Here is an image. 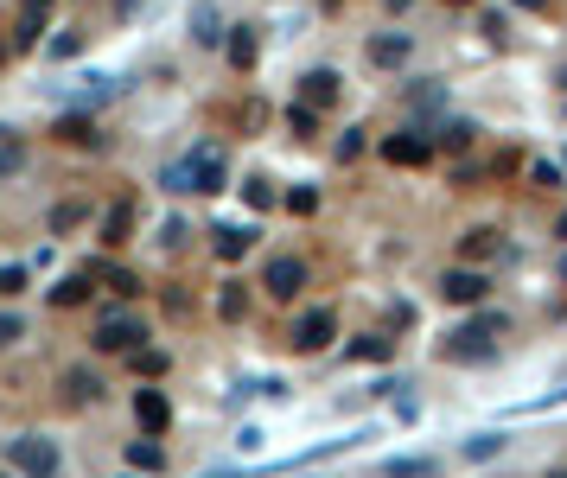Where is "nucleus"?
I'll return each mask as SVG.
<instances>
[{
	"label": "nucleus",
	"mask_w": 567,
	"mask_h": 478,
	"mask_svg": "<svg viewBox=\"0 0 567 478\" xmlns=\"http://www.w3.org/2000/svg\"><path fill=\"white\" fill-rule=\"evenodd\" d=\"M504 326H510L504 313H485L478 326H459V332H453V345H446V357H453V364H459V357H466V364H491V357H497L491 338L504 332Z\"/></svg>",
	"instance_id": "nucleus-1"
},
{
	"label": "nucleus",
	"mask_w": 567,
	"mask_h": 478,
	"mask_svg": "<svg viewBox=\"0 0 567 478\" xmlns=\"http://www.w3.org/2000/svg\"><path fill=\"white\" fill-rule=\"evenodd\" d=\"M332 338H338V313H332V306H313V313H300V319H294L287 345L313 357V351H325V345H332Z\"/></svg>",
	"instance_id": "nucleus-2"
},
{
	"label": "nucleus",
	"mask_w": 567,
	"mask_h": 478,
	"mask_svg": "<svg viewBox=\"0 0 567 478\" xmlns=\"http://www.w3.org/2000/svg\"><path fill=\"white\" fill-rule=\"evenodd\" d=\"M7 459L20 466L26 478H51L58 472V447H51L45 434H20V440H7Z\"/></svg>",
	"instance_id": "nucleus-3"
},
{
	"label": "nucleus",
	"mask_w": 567,
	"mask_h": 478,
	"mask_svg": "<svg viewBox=\"0 0 567 478\" xmlns=\"http://www.w3.org/2000/svg\"><path fill=\"white\" fill-rule=\"evenodd\" d=\"M262 287H268L274 300H294L300 287H306V262H300V255H274V262L262 268Z\"/></svg>",
	"instance_id": "nucleus-4"
},
{
	"label": "nucleus",
	"mask_w": 567,
	"mask_h": 478,
	"mask_svg": "<svg viewBox=\"0 0 567 478\" xmlns=\"http://www.w3.org/2000/svg\"><path fill=\"white\" fill-rule=\"evenodd\" d=\"M383 160L389 166H427V160H434V141H427L421 128H402V134H389V141H383Z\"/></svg>",
	"instance_id": "nucleus-5"
},
{
	"label": "nucleus",
	"mask_w": 567,
	"mask_h": 478,
	"mask_svg": "<svg viewBox=\"0 0 567 478\" xmlns=\"http://www.w3.org/2000/svg\"><path fill=\"white\" fill-rule=\"evenodd\" d=\"M141 319H128V313H109L96 326V351H141Z\"/></svg>",
	"instance_id": "nucleus-6"
},
{
	"label": "nucleus",
	"mask_w": 567,
	"mask_h": 478,
	"mask_svg": "<svg viewBox=\"0 0 567 478\" xmlns=\"http://www.w3.org/2000/svg\"><path fill=\"white\" fill-rule=\"evenodd\" d=\"M440 294L453 300V306H478V300L491 294V281L478 275V268H446V275H440Z\"/></svg>",
	"instance_id": "nucleus-7"
},
{
	"label": "nucleus",
	"mask_w": 567,
	"mask_h": 478,
	"mask_svg": "<svg viewBox=\"0 0 567 478\" xmlns=\"http://www.w3.org/2000/svg\"><path fill=\"white\" fill-rule=\"evenodd\" d=\"M185 166H192V192H223V153L217 147H198Z\"/></svg>",
	"instance_id": "nucleus-8"
},
{
	"label": "nucleus",
	"mask_w": 567,
	"mask_h": 478,
	"mask_svg": "<svg viewBox=\"0 0 567 478\" xmlns=\"http://www.w3.org/2000/svg\"><path fill=\"white\" fill-rule=\"evenodd\" d=\"M134 421H141L147 434H166V421H173V402H166L160 389H141V396H134Z\"/></svg>",
	"instance_id": "nucleus-9"
},
{
	"label": "nucleus",
	"mask_w": 567,
	"mask_h": 478,
	"mask_svg": "<svg viewBox=\"0 0 567 478\" xmlns=\"http://www.w3.org/2000/svg\"><path fill=\"white\" fill-rule=\"evenodd\" d=\"M408 51H415V39H408V32H376V39H370V64L395 71V64H408Z\"/></svg>",
	"instance_id": "nucleus-10"
},
{
	"label": "nucleus",
	"mask_w": 567,
	"mask_h": 478,
	"mask_svg": "<svg viewBox=\"0 0 567 478\" xmlns=\"http://www.w3.org/2000/svg\"><path fill=\"white\" fill-rule=\"evenodd\" d=\"M338 90H345L338 71H306V77H300V102H313V109H332Z\"/></svg>",
	"instance_id": "nucleus-11"
},
{
	"label": "nucleus",
	"mask_w": 567,
	"mask_h": 478,
	"mask_svg": "<svg viewBox=\"0 0 567 478\" xmlns=\"http://www.w3.org/2000/svg\"><path fill=\"white\" fill-rule=\"evenodd\" d=\"M58 141L64 147H102V134H96V122H90V115H64V122H58Z\"/></svg>",
	"instance_id": "nucleus-12"
},
{
	"label": "nucleus",
	"mask_w": 567,
	"mask_h": 478,
	"mask_svg": "<svg viewBox=\"0 0 567 478\" xmlns=\"http://www.w3.org/2000/svg\"><path fill=\"white\" fill-rule=\"evenodd\" d=\"M128 236H134V204H109V217H102V243L122 249Z\"/></svg>",
	"instance_id": "nucleus-13"
},
{
	"label": "nucleus",
	"mask_w": 567,
	"mask_h": 478,
	"mask_svg": "<svg viewBox=\"0 0 567 478\" xmlns=\"http://www.w3.org/2000/svg\"><path fill=\"white\" fill-rule=\"evenodd\" d=\"M90 268H83V275H64L58 287H51V306H77V300H90Z\"/></svg>",
	"instance_id": "nucleus-14"
},
{
	"label": "nucleus",
	"mask_w": 567,
	"mask_h": 478,
	"mask_svg": "<svg viewBox=\"0 0 567 478\" xmlns=\"http://www.w3.org/2000/svg\"><path fill=\"white\" fill-rule=\"evenodd\" d=\"M249 243H255V230H243V224H223V230H217V255H223V262L249 255Z\"/></svg>",
	"instance_id": "nucleus-15"
},
{
	"label": "nucleus",
	"mask_w": 567,
	"mask_h": 478,
	"mask_svg": "<svg viewBox=\"0 0 567 478\" xmlns=\"http://www.w3.org/2000/svg\"><path fill=\"white\" fill-rule=\"evenodd\" d=\"M255 51H262V45H255V26H230V64H236V71H249Z\"/></svg>",
	"instance_id": "nucleus-16"
},
{
	"label": "nucleus",
	"mask_w": 567,
	"mask_h": 478,
	"mask_svg": "<svg viewBox=\"0 0 567 478\" xmlns=\"http://www.w3.org/2000/svg\"><path fill=\"white\" fill-rule=\"evenodd\" d=\"M90 275H96V281H109V294H122V300L141 294V281H134L128 268H90Z\"/></svg>",
	"instance_id": "nucleus-17"
},
{
	"label": "nucleus",
	"mask_w": 567,
	"mask_h": 478,
	"mask_svg": "<svg viewBox=\"0 0 567 478\" xmlns=\"http://www.w3.org/2000/svg\"><path fill=\"white\" fill-rule=\"evenodd\" d=\"M128 466H134V472H160V466H166V453L153 447V440H134V447H128Z\"/></svg>",
	"instance_id": "nucleus-18"
},
{
	"label": "nucleus",
	"mask_w": 567,
	"mask_h": 478,
	"mask_svg": "<svg viewBox=\"0 0 567 478\" xmlns=\"http://www.w3.org/2000/svg\"><path fill=\"white\" fill-rule=\"evenodd\" d=\"M497 255V230H466V262H491Z\"/></svg>",
	"instance_id": "nucleus-19"
},
{
	"label": "nucleus",
	"mask_w": 567,
	"mask_h": 478,
	"mask_svg": "<svg viewBox=\"0 0 567 478\" xmlns=\"http://www.w3.org/2000/svg\"><path fill=\"white\" fill-rule=\"evenodd\" d=\"M389 351H395V345H389V338H376V332H370V338H351V357H364V364H383Z\"/></svg>",
	"instance_id": "nucleus-20"
},
{
	"label": "nucleus",
	"mask_w": 567,
	"mask_h": 478,
	"mask_svg": "<svg viewBox=\"0 0 567 478\" xmlns=\"http://www.w3.org/2000/svg\"><path fill=\"white\" fill-rule=\"evenodd\" d=\"M192 39H198V45H217V39H223V32H217V7H198V13H192Z\"/></svg>",
	"instance_id": "nucleus-21"
},
{
	"label": "nucleus",
	"mask_w": 567,
	"mask_h": 478,
	"mask_svg": "<svg viewBox=\"0 0 567 478\" xmlns=\"http://www.w3.org/2000/svg\"><path fill=\"white\" fill-rule=\"evenodd\" d=\"M64 389H71V402H96V396H102V383L90 377V370H71V377H64Z\"/></svg>",
	"instance_id": "nucleus-22"
},
{
	"label": "nucleus",
	"mask_w": 567,
	"mask_h": 478,
	"mask_svg": "<svg viewBox=\"0 0 567 478\" xmlns=\"http://www.w3.org/2000/svg\"><path fill=\"white\" fill-rule=\"evenodd\" d=\"M287 128H294L300 141H306V134L319 128V109H313V102H294V109H287Z\"/></svg>",
	"instance_id": "nucleus-23"
},
{
	"label": "nucleus",
	"mask_w": 567,
	"mask_h": 478,
	"mask_svg": "<svg viewBox=\"0 0 567 478\" xmlns=\"http://www.w3.org/2000/svg\"><path fill=\"white\" fill-rule=\"evenodd\" d=\"M20 160H26V153H20V141H13V128H0V179L20 173Z\"/></svg>",
	"instance_id": "nucleus-24"
},
{
	"label": "nucleus",
	"mask_w": 567,
	"mask_h": 478,
	"mask_svg": "<svg viewBox=\"0 0 567 478\" xmlns=\"http://www.w3.org/2000/svg\"><path fill=\"white\" fill-rule=\"evenodd\" d=\"M217 313H223V319H243V313H249V294H243V287H223V294H217Z\"/></svg>",
	"instance_id": "nucleus-25"
},
{
	"label": "nucleus",
	"mask_w": 567,
	"mask_h": 478,
	"mask_svg": "<svg viewBox=\"0 0 567 478\" xmlns=\"http://www.w3.org/2000/svg\"><path fill=\"white\" fill-rule=\"evenodd\" d=\"M287 211H294V217H313V211H319V192H313V185H294V192H287Z\"/></svg>",
	"instance_id": "nucleus-26"
},
{
	"label": "nucleus",
	"mask_w": 567,
	"mask_h": 478,
	"mask_svg": "<svg viewBox=\"0 0 567 478\" xmlns=\"http://www.w3.org/2000/svg\"><path fill=\"white\" fill-rule=\"evenodd\" d=\"M389 478H434V459H389Z\"/></svg>",
	"instance_id": "nucleus-27"
},
{
	"label": "nucleus",
	"mask_w": 567,
	"mask_h": 478,
	"mask_svg": "<svg viewBox=\"0 0 567 478\" xmlns=\"http://www.w3.org/2000/svg\"><path fill=\"white\" fill-rule=\"evenodd\" d=\"M504 453V434H478V440H466V459H497Z\"/></svg>",
	"instance_id": "nucleus-28"
},
{
	"label": "nucleus",
	"mask_w": 567,
	"mask_h": 478,
	"mask_svg": "<svg viewBox=\"0 0 567 478\" xmlns=\"http://www.w3.org/2000/svg\"><path fill=\"white\" fill-rule=\"evenodd\" d=\"M243 198L255 204V211H268V204H274V185H268V179H243Z\"/></svg>",
	"instance_id": "nucleus-29"
},
{
	"label": "nucleus",
	"mask_w": 567,
	"mask_h": 478,
	"mask_svg": "<svg viewBox=\"0 0 567 478\" xmlns=\"http://www.w3.org/2000/svg\"><path fill=\"white\" fill-rule=\"evenodd\" d=\"M440 141H446V147H459V153H466V147H472V122H446V128H440Z\"/></svg>",
	"instance_id": "nucleus-30"
},
{
	"label": "nucleus",
	"mask_w": 567,
	"mask_h": 478,
	"mask_svg": "<svg viewBox=\"0 0 567 478\" xmlns=\"http://www.w3.org/2000/svg\"><path fill=\"white\" fill-rule=\"evenodd\" d=\"M83 224V204H58V211H51V230H77Z\"/></svg>",
	"instance_id": "nucleus-31"
},
{
	"label": "nucleus",
	"mask_w": 567,
	"mask_h": 478,
	"mask_svg": "<svg viewBox=\"0 0 567 478\" xmlns=\"http://www.w3.org/2000/svg\"><path fill=\"white\" fill-rule=\"evenodd\" d=\"M83 51V32H58V39H51V58H77Z\"/></svg>",
	"instance_id": "nucleus-32"
},
{
	"label": "nucleus",
	"mask_w": 567,
	"mask_h": 478,
	"mask_svg": "<svg viewBox=\"0 0 567 478\" xmlns=\"http://www.w3.org/2000/svg\"><path fill=\"white\" fill-rule=\"evenodd\" d=\"M0 294H26V268H20V262L0 268Z\"/></svg>",
	"instance_id": "nucleus-33"
},
{
	"label": "nucleus",
	"mask_w": 567,
	"mask_h": 478,
	"mask_svg": "<svg viewBox=\"0 0 567 478\" xmlns=\"http://www.w3.org/2000/svg\"><path fill=\"white\" fill-rule=\"evenodd\" d=\"M134 370H147V377H160V370H166V351H134Z\"/></svg>",
	"instance_id": "nucleus-34"
},
{
	"label": "nucleus",
	"mask_w": 567,
	"mask_h": 478,
	"mask_svg": "<svg viewBox=\"0 0 567 478\" xmlns=\"http://www.w3.org/2000/svg\"><path fill=\"white\" fill-rule=\"evenodd\" d=\"M39 26H45V13H26L20 32H13V45H32V39H39Z\"/></svg>",
	"instance_id": "nucleus-35"
},
{
	"label": "nucleus",
	"mask_w": 567,
	"mask_h": 478,
	"mask_svg": "<svg viewBox=\"0 0 567 478\" xmlns=\"http://www.w3.org/2000/svg\"><path fill=\"white\" fill-rule=\"evenodd\" d=\"M357 153H364V128H351L345 141H338V160H357Z\"/></svg>",
	"instance_id": "nucleus-36"
},
{
	"label": "nucleus",
	"mask_w": 567,
	"mask_h": 478,
	"mask_svg": "<svg viewBox=\"0 0 567 478\" xmlns=\"http://www.w3.org/2000/svg\"><path fill=\"white\" fill-rule=\"evenodd\" d=\"M13 338H20V313H0V351H7Z\"/></svg>",
	"instance_id": "nucleus-37"
},
{
	"label": "nucleus",
	"mask_w": 567,
	"mask_h": 478,
	"mask_svg": "<svg viewBox=\"0 0 567 478\" xmlns=\"http://www.w3.org/2000/svg\"><path fill=\"white\" fill-rule=\"evenodd\" d=\"M529 173H536V185H561V166H548V160H536Z\"/></svg>",
	"instance_id": "nucleus-38"
},
{
	"label": "nucleus",
	"mask_w": 567,
	"mask_h": 478,
	"mask_svg": "<svg viewBox=\"0 0 567 478\" xmlns=\"http://www.w3.org/2000/svg\"><path fill=\"white\" fill-rule=\"evenodd\" d=\"M20 7H26V13H45V7H51V0H20Z\"/></svg>",
	"instance_id": "nucleus-39"
},
{
	"label": "nucleus",
	"mask_w": 567,
	"mask_h": 478,
	"mask_svg": "<svg viewBox=\"0 0 567 478\" xmlns=\"http://www.w3.org/2000/svg\"><path fill=\"white\" fill-rule=\"evenodd\" d=\"M446 7H478V0H446Z\"/></svg>",
	"instance_id": "nucleus-40"
},
{
	"label": "nucleus",
	"mask_w": 567,
	"mask_h": 478,
	"mask_svg": "<svg viewBox=\"0 0 567 478\" xmlns=\"http://www.w3.org/2000/svg\"><path fill=\"white\" fill-rule=\"evenodd\" d=\"M555 236H561V243H567V217H561V230H555Z\"/></svg>",
	"instance_id": "nucleus-41"
},
{
	"label": "nucleus",
	"mask_w": 567,
	"mask_h": 478,
	"mask_svg": "<svg viewBox=\"0 0 567 478\" xmlns=\"http://www.w3.org/2000/svg\"><path fill=\"white\" fill-rule=\"evenodd\" d=\"M555 83H561V90H567V64H561V77H555Z\"/></svg>",
	"instance_id": "nucleus-42"
},
{
	"label": "nucleus",
	"mask_w": 567,
	"mask_h": 478,
	"mask_svg": "<svg viewBox=\"0 0 567 478\" xmlns=\"http://www.w3.org/2000/svg\"><path fill=\"white\" fill-rule=\"evenodd\" d=\"M548 478H567V466H555V472H548Z\"/></svg>",
	"instance_id": "nucleus-43"
},
{
	"label": "nucleus",
	"mask_w": 567,
	"mask_h": 478,
	"mask_svg": "<svg viewBox=\"0 0 567 478\" xmlns=\"http://www.w3.org/2000/svg\"><path fill=\"white\" fill-rule=\"evenodd\" d=\"M0 58H7V45H0Z\"/></svg>",
	"instance_id": "nucleus-44"
},
{
	"label": "nucleus",
	"mask_w": 567,
	"mask_h": 478,
	"mask_svg": "<svg viewBox=\"0 0 567 478\" xmlns=\"http://www.w3.org/2000/svg\"><path fill=\"white\" fill-rule=\"evenodd\" d=\"M332 7H338V0H332Z\"/></svg>",
	"instance_id": "nucleus-45"
}]
</instances>
